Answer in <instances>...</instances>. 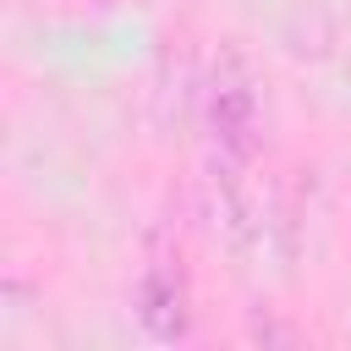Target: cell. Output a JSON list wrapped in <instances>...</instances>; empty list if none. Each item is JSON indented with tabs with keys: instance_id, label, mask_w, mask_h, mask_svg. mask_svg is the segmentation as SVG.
Returning <instances> with one entry per match:
<instances>
[{
	"instance_id": "cell-1",
	"label": "cell",
	"mask_w": 351,
	"mask_h": 351,
	"mask_svg": "<svg viewBox=\"0 0 351 351\" xmlns=\"http://www.w3.org/2000/svg\"><path fill=\"white\" fill-rule=\"evenodd\" d=\"M208 137L225 181H241V170L258 154V93L236 55L214 60V77H208Z\"/></svg>"
},
{
	"instance_id": "cell-2",
	"label": "cell",
	"mask_w": 351,
	"mask_h": 351,
	"mask_svg": "<svg viewBox=\"0 0 351 351\" xmlns=\"http://www.w3.org/2000/svg\"><path fill=\"white\" fill-rule=\"evenodd\" d=\"M143 324L159 340H181L186 335V291H181V274L170 263H154L148 280H143Z\"/></svg>"
}]
</instances>
